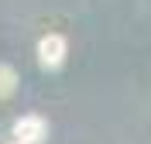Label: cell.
<instances>
[{
  "label": "cell",
  "mask_w": 151,
  "mask_h": 144,
  "mask_svg": "<svg viewBox=\"0 0 151 144\" xmlns=\"http://www.w3.org/2000/svg\"><path fill=\"white\" fill-rule=\"evenodd\" d=\"M38 62L48 72L62 69V62H65V38L62 34H45V38L38 41Z\"/></svg>",
  "instance_id": "6da1fadb"
},
{
  "label": "cell",
  "mask_w": 151,
  "mask_h": 144,
  "mask_svg": "<svg viewBox=\"0 0 151 144\" xmlns=\"http://www.w3.org/2000/svg\"><path fill=\"white\" fill-rule=\"evenodd\" d=\"M45 134H48L45 117H38V113L21 117L17 124H14V141H17V144H41V141H45Z\"/></svg>",
  "instance_id": "7a4b0ae2"
},
{
  "label": "cell",
  "mask_w": 151,
  "mask_h": 144,
  "mask_svg": "<svg viewBox=\"0 0 151 144\" xmlns=\"http://www.w3.org/2000/svg\"><path fill=\"white\" fill-rule=\"evenodd\" d=\"M17 89V72L10 65H0V100H10Z\"/></svg>",
  "instance_id": "3957f363"
},
{
  "label": "cell",
  "mask_w": 151,
  "mask_h": 144,
  "mask_svg": "<svg viewBox=\"0 0 151 144\" xmlns=\"http://www.w3.org/2000/svg\"><path fill=\"white\" fill-rule=\"evenodd\" d=\"M10 144H17V141H10Z\"/></svg>",
  "instance_id": "277c9868"
}]
</instances>
